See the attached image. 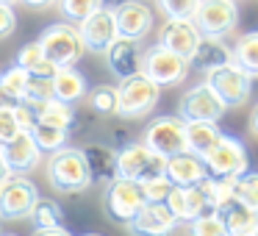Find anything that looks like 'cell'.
Here are the masks:
<instances>
[{
  "label": "cell",
  "instance_id": "cell-1",
  "mask_svg": "<svg viewBox=\"0 0 258 236\" xmlns=\"http://www.w3.org/2000/svg\"><path fill=\"white\" fill-rule=\"evenodd\" d=\"M167 208L178 217V222H191L197 217L219 211V197H217V178L206 175L203 181L191 186H172L167 195Z\"/></svg>",
  "mask_w": 258,
  "mask_h": 236
},
{
  "label": "cell",
  "instance_id": "cell-2",
  "mask_svg": "<svg viewBox=\"0 0 258 236\" xmlns=\"http://www.w3.org/2000/svg\"><path fill=\"white\" fill-rule=\"evenodd\" d=\"M45 172H47V184L61 195H78V192L92 186L84 150H78V147H61V150L50 153Z\"/></svg>",
  "mask_w": 258,
  "mask_h": 236
},
{
  "label": "cell",
  "instance_id": "cell-3",
  "mask_svg": "<svg viewBox=\"0 0 258 236\" xmlns=\"http://www.w3.org/2000/svg\"><path fill=\"white\" fill-rule=\"evenodd\" d=\"M45 50V58L53 62L56 67H75L81 62V56L86 53L84 39L78 34V25L73 23H53L36 39Z\"/></svg>",
  "mask_w": 258,
  "mask_h": 236
},
{
  "label": "cell",
  "instance_id": "cell-4",
  "mask_svg": "<svg viewBox=\"0 0 258 236\" xmlns=\"http://www.w3.org/2000/svg\"><path fill=\"white\" fill-rule=\"evenodd\" d=\"M119 92V106H117V117L122 120H142L156 108L158 97H161V86H156L150 78L145 75H131V78L119 81L117 86Z\"/></svg>",
  "mask_w": 258,
  "mask_h": 236
},
{
  "label": "cell",
  "instance_id": "cell-5",
  "mask_svg": "<svg viewBox=\"0 0 258 236\" xmlns=\"http://www.w3.org/2000/svg\"><path fill=\"white\" fill-rule=\"evenodd\" d=\"M142 75L150 78L156 86H178L189 75V58L178 56V53L167 50L156 42L142 53Z\"/></svg>",
  "mask_w": 258,
  "mask_h": 236
},
{
  "label": "cell",
  "instance_id": "cell-6",
  "mask_svg": "<svg viewBox=\"0 0 258 236\" xmlns=\"http://www.w3.org/2000/svg\"><path fill=\"white\" fill-rule=\"evenodd\" d=\"M145 192H142L139 181L131 178H114L111 184L106 186V195H103V208H106V217L114 219L119 225H128L136 214L145 206Z\"/></svg>",
  "mask_w": 258,
  "mask_h": 236
},
{
  "label": "cell",
  "instance_id": "cell-7",
  "mask_svg": "<svg viewBox=\"0 0 258 236\" xmlns=\"http://www.w3.org/2000/svg\"><path fill=\"white\" fill-rule=\"evenodd\" d=\"M164 169H167V158L153 153L142 142H131V145H122V150H117V175L119 178H131V181L145 184L150 178H161Z\"/></svg>",
  "mask_w": 258,
  "mask_h": 236
},
{
  "label": "cell",
  "instance_id": "cell-8",
  "mask_svg": "<svg viewBox=\"0 0 258 236\" xmlns=\"http://www.w3.org/2000/svg\"><path fill=\"white\" fill-rule=\"evenodd\" d=\"M208 175L211 178H239L241 172H247L250 167V158L247 150L236 136L230 134H219V139L214 142V147L203 156Z\"/></svg>",
  "mask_w": 258,
  "mask_h": 236
},
{
  "label": "cell",
  "instance_id": "cell-9",
  "mask_svg": "<svg viewBox=\"0 0 258 236\" xmlns=\"http://www.w3.org/2000/svg\"><path fill=\"white\" fill-rule=\"evenodd\" d=\"M36 200H39V189L28 175H9L6 184L0 186V219L3 222L28 219Z\"/></svg>",
  "mask_w": 258,
  "mask_h": 236
},
{
  "label": "cell",
  "instance_id": "cell-10",
  "mask_svg": "<svg viewBox=\"0 0 258 236\" xmlns=\"http://www.w3.org/2000/svg\"><path fill=\"white\" fill-rule=\"evenodd\" d=\"M206 84L222 100L225 108L244 106L250 92H252V78L244 70L236 67V64H225V67H217L211 73H206Z\"/></svg>",
  "mask_w": 258,
  "mask_h": 236
},
{
  "label": "cell",
  "instance_id": "cell-11",
  "mask_svg": "<svg viewBox=\"0 0 258 236\" xmlns=\"http://www.w3.org/2000/svg\"><path fill=\"white\" fill-rule=\"evenodd\" d=\"M142 145L164 158H172L186 150V123L180 117H156L142 134Z\"/></svg>",
  "mask_w": 258,
  "mask_h": 236
},
{
  "label": "cell",
  "instance_id": "cell-12",
  "mask_svg": "<svg viewBox=\"0 0 258 236\" xmlns=\"http://www.w3.org/2000/svg\"><path fill=\"white\" fill-rule=\"evenodd\" d=\"M191 20H195V25L200 28L203 36L225 39L239 25V6H236V0H200V6L191 14Z\"/></svg>",
  "mask_w": 258,
  "mask_h": 236
},
{
  "label": "cell",
  "instance_id": "cell-13",
  "mask_svg": "<svg viewBox=\"0 0 258 236\" xmlns=\"http://www.w3.org/2000/svg\"><path fill=\"white\" fill-rule=\"evenodd\" d=\"M222 114H225L222 100L208 89V84H197L191 89H186L178 103V117L183 123H219Z\"/></svg>",
  "mask_w": 258,
  "mask_h": 236
},
{
  "label": "cell",
  "instance_id": "cell-14",
  "mask_svg": "<svg viewBox=\"0 0 258 236\" xmlns=\"http://www.w3.org/2000/svg\"><path fill=\"white\" fill-rule=\"evenodd\" d=\"M178 225V217L167 208V203H145L125 228L131 236H175Z\"/></svg>",
  "mask_w": 258,
  "mask_h": 236
},
{
  "label": "cell",
  "instance_id": "cell-15",
  "mask_svg": "<svg viewBox=\"0 0 258 236\" xmlns=\"http://www.w3.org/2000/svg\"><path fill=\"white\" fill-rule=\"evenodd\" d=\"M114 23H117L119 39L142 42L153 31V9L145 0H125V3L114 6Z\"/></svg>",
  "mask_w": 258,
  "mask_h": 236
},
{
  "label": "cell",
  "instance_id": "cell-16",
  "mask_svg": "<svg viewBox=\"0 0 258 236\" xmlns=\"http://www.w3.org/2000/svg\"><path fill=\"white\" fill-rule=\"evenodd\" d=\"M78 34H81L84 47L89 53H106L111 47V42L119 39L117 23H114V9L103 6L95 14H89L84 23H78Z\"/></svg>",
  "mask_w": 258,
  "mask_h": 236
},
{
  "label": "cell",
  "instance_id": "cell-17",
  "mask_svg": "<svg viewBox=\"0 0 258 236\" xmlns=\"http://www.w3.org/2000/svg\"><path fill=\"white\" fill-rule=\"evenodd\" d=\"M200 39H203V34H200V28L195 25L191 17H172L161 25V31H158V45L172 50V53H178V56H183V58H191V53L200 45Z\"/></svg>",
  "mask_w": 258,
  "mask_h": 236
},
{
  "label": "cell",
  "instance_id": "cell-18",
  "mask_svg": "<svg viewBox=\"0 0 258 236\" xmlns=\"http://www.w3.org/2000/svg\"><path fill=\"white\" fill-rule=\"evenodd\" d=\"M0 156H3V161H6V167L12 175H28V172H34L42 161V150L36 147L34 136H31L28 131L17 134L12 142H6V145H0Z\"/></svg>",
  "mask_w": 258,
  "mask_h": 236
},
{
  "label": "cell",
  "instance_id": "cell-19",
  "mask_svg": "<svg viewBox=\"0 0 258 236\" xmlns=\"http://www.w3.org/2000/svg\"><path fill=\"white\" fill-rule=\"evenodd\" d=\"M142 45L134 39H114L111 47H108L103 56H106V64L111 70V75L117 81H125L131 75L142 73Z\"/></svg>",
  "mask_w": 258,
  "mask_h": 236
},
{
  "label": "cell",
  "instance_id": "cell-20",
  "mask_svg": "<svg viewBox=\"0 0 258 236\" xmlns=\"http://www.w3.org/2000/svg\"><path fill=\"white\" fill-rule=\"evenodd\" d=\"M225 64H233V47L225 45V39H219V36H203L189 58V67H197L203 73H211Z\"/></svg>",
  "mask_w": 258,
  "mask_h": 236
},
{
  "label": "cell",
  "instance_id": "cell-21",
  "mask_svg": "<svg viewBox=\"0 0 258 236\" xmlns=\"http://www.w3.org/2000/svg\"><path fill=\"white\" fill-rule=\"evenodd\" d=\"M164 175H167V181L172 186H191V184H197V181L206 178L208 169H206V164H203L200 156L183 150V153H178V156L167 158Z\"/></svg>",
  "mask_w": 258,
  "mask_h": 236
},
{
  "label": "cell",
  "instance_id": "cell-22",
  "mask_svg": "<svg viewBox=\"0 0 258 236\" xmlns=\"http://www.w3.org/2000/svg\"><path fill=\"white\" fill-rule=\"evenodd\" d=\"M217 214H219V219H222L228 236H250L258 225V211L247 208L244 203H239V200H230V203H225V206H219Z\"/></svg>",
  "mask_w": 258,
  "mask_h": 236
},
{
  "label": "cell",
  "instance_id": "cell-23",
  "mask_svg": "<svg viewBox=\"0 0 258 236\" xmlns=\"http://www.w3.org/2000/svg\"><path fill=\"white\" fill-rule=\"evenodd\" d=\"M84 158H86V167H89L92 175V184H111L117 178V150L106 145H92L84 147Z\"/></svg>",
  "mask_w": 258,
  "mask_h": 236
},
{
  "label": "cell",
  "instance_id": "cell-24",
  "mask_svg": "<svg viewBox=\"0 0 258 236\" xmlns=\"http://www.w3.org/2000/svg\"><path fill=\"white\" fill-rule=\"evenodd\" d=\"M89 86H86L84 73H78L75 67H58L56 75H53V97L64 103H78L81 97H86Z\"/></svg>",
  "mask_w": 258,
  "mask_h": 236
},
{
  "label": "cell",
  "instance_id": "cell-25",
  "mask_svg": "<svg viewBox=\"0 0 258 236\" xmlns=\"http://www.w3.org/2000/svg\"><path fill=\"white\" fill-rule=\"evenodd\" d=\"M219 125L217 123H186V150L195 156H206L219 139Z\"/></svg>",
  "mask_w": 258,
  "mask_h": 236
},
{
  "label": "cell",
  "instance_id": "cell-26",
  "mask_svg": "<svg viewBox=\"0 0 258 236\" xmlns=\"http://www.w3.org/2000/svg\"><path fill=\"white\" fill-rule=\"evenodd\" d=\"M233 64L250 78H258V31L241 34L233 45Z\"/></svg>",
  "mask_w": 258,
  "mask_h": 236
},
{
  "label": "cell",
  "instance_id": "cell-27",
  "mask_svg": "<svg viewBox=\"0 0 258 236\" xmlns=\"http://www.w3.org/2000/svg\"><path fill=\"white\" fill-rule=\"evenodd\" d=\"M36 123H47V125H56V128L70 131L75 125V111H73V106H70V103L50 97L47 103L36 106Z\"/></svg>",
  "mask_w": 258,
  "mask_h": 236
},
{
  "label": "cell",
  "instance_id": "cell-28",
  "mask_svg": "<svg viewBox=\"0 0 258 236\" xmlns=\"http://www.w3.org/2000/svg\"><path fill=\"white\" fill-rule=\"evenodd\" d=\"M28 219H31V225H34V230H47V228H58V225L64 222V211L56 200L39 197V200L34 203V208H31Z\"/></svg>",
  "mask_w": 258,
  "mask_h": 236
},
{
  "label": "cell",
  "instance_id": "cell-29",
  "mask_svg": "<svg viewBox=\"0 0 258 236\" xmlns=\"http://www.w3.org/2000/svg\"><path fill=\"white\" fill-rule=\"evenodd\" d=\"M28 134L34 136V142L42 150V156H45V153L61 150V147H67V142H70V131L56 128V125H47V123H36Z\"/></svg>",
  "mask_w": 258,
  "mask_h": 236
},
{
  "label": "cell",
  "instance_id": "cell-30",
  "mask_svg": "<svg viewBox=\"0 0 258 236\" xmlns=\"http://www.w3.org/2000/svg\"><path fill=\"white\" fill-rule=\"evenodd\" d=\"M86 95H89V108L95 114H100V117H111V114H117V106H119L117 86L100 84V86H95V89H89Z\"/></svg>",
  "mask_w": 258,
  "mask_h": 236
},
{
  "label": "cell",
  "instance_id": "cell-31",
  "mask_svg": "<svg viewBox=\"0 0 258 236\" xmlns=\"http://www.w3.org/2000/svg\"><path fill=\"white\" fill-rule=\"evenodd\" d=\"M58 12H61L64 23H84L89 14H95L97 9H103V0H56Z\"/></svg>",
  "mask_w": 258,
  "mask_h": 236
},
{
  "label": "cell",
  "instance_id": "cell-32",
  "mask_svg": "<svg viewBox=\"0 0 258 236\" xmlns=\"http://www.w3.org/2000/svg\"><path fill=\"white\" fill-rule=\"evenodd\" d=\"M233 195L239 203H244L247 208L258 211V172H241L239 178H233Z\"/></svg>",
  "mask_w": 258,
  "mask_h": 236
},
{
  "label": "cell",
  "instance_id": "cell-33",
  "mask_svg": "<svg viewBox=\"0 0 258 236\" xmlns=\"http://www.w3.org/2000/svg\"><path fill=\"white\" fill-rule=\"evenodd\" d=\"M50 97H53V78H36V75H31L20 103H28V106L36 108L42 103H47Z\"/></svg>",
  "mask_w": 258,
  "mask_h": 236
},
{
  "label": "cell",
  "instance_id": "cell-34",
  "mask_svg": "<svg viewBox=\"0 0 258 236\" xmlns=\"http://www.w3.org/2000/svg\"><path fill=\"white\" fill-rule=\"evenodd\" d=\"M186 233L189 236H228V230H225L219 214H206V217L186 222Z\"/></svg>",
  "mask_w": 258,
  "mask_h": 236
},
{
  "label": "cell",
  "instance_id": "cell-35",
  "mask_svg": "<svg viewBox=\"0 0 258 236\" xmlns=\"http://www.w3.org/2000/svg\"><path fill=\"white\" fill-rule=\"evenodd\" d=\"M28 78H31V75L25 73L23 67H17V64H14V67H9L6 73L0 75V86H3V89H6L12 97L23 100V92H25V84H28Z\"/></svg>",
  "mask_w": 258,
  "mask_h": 236
},
{
  "label": "cell",
  "instance_id": "cell-36",
  "mask_svg": "<svg viewBox=\"0 0 258 236\" xmlns=\"http://www.w3.org/2000/svg\"><path fill=\"white\" fill-rule=\"evenodd\" d=\"M45 62V50H42V45L39 42H28V45H23L17 50V67H23L25 73H34L39 64Z\"/></svg>",
  "mask_w": 258,
  "mask_h": 236
},
{
  "label": "cell",
  "instance_id": "cell-37",
  "mask_svg": "<svg viewBox=\"0 0 258 236\" xmlns=\"http://www.w3.org/2000/svg\"><path fill=\"white\" fill-rule=\"evenodd\" d=\"M158 9L167 14V20L172 17H191L200 6V0H156Z\"/></svg>",
  "mask_w": 258,
  "mask_h": 236
},
{
  "label": "cell",
  "instance_id": "cell-38",
  "mask_svg": "<svg viewBox=\"0 0 258 236\" xmlns=\"http://www.w3.org/2000/svg\"><path fill=\"white\" fill-rule=\"evenodd\" d=\"M169 189H172V184L167 181V175H161V178H150L142 184V192H145V200L147 203H164L169 195Z\"/></svg>",
  "mask_w": 258,
  "mask_h": 236
},
{
  "label": "cell",
  "instance_id": "cell-39",
  "mask_svg": "<svg viewBox=\"0 0 258 236\" xmlns=\"http://www.w3.org/2000/svg\"><path fill=\"white\" fill-rule=\"evenodd\" d=\"M17 134H23V128L14 117V108H0V145L12 142Z\"/></svg>",
  "mask_w": 258,
  "mask_h": 236
},
{
  "label": "cell",
  "instance_id": "cell-40",
  "mask_svg": "<svg viewBox=\"0 0 258 236\" xmlns=\"http://www.w3.org/2000/svg\"><path fill=\"white\" fill-rule=\"evenodd\" d=\"M14 117H17V123L23 131H31L36 125V108L28 106V103H17V106H14Z\"/></svg>",
  "mask_w": 258,
  "mask_h": 236
},
{
  "label": "cell",
  "instance_id": "cell-41",
  "mask_svg": "<svg viewBox=\"0 0 258 236\" xmlns=\"http://www.w3.org/2000/svg\"><path fill=\"white\" fill-rule=\"evenodd\" d=\"M17 28V14H14V6H0V39L14 34Z\"/></svg>",
  "mask_w": 258,
  "mask_h": 236
},
{
  "label": "cell",
  "instance_id": "cell-42",
  "mask_svg": "<svg viewBox=\"0 0 258 236\" xmlns=\"http://www.w3.org/2000/svg\"><path fill=\"white\" fill-rule=\"evenodd\" d=\"M17 103H20L17 97H12L6 89H3V86H0V108H14Z\"/></svg>",
  "mask_w": 258,
  "mask_h": 236
},
{
  "label": "cell",
  "instance_id": "cell-43",
  "mask_svg": "<svg viewBox=\"0 0 258 236\" xmlns=\"http://www.w3.org/2000/svg\"><path fill=\"white\" fill-rule=\"evenodd\" d=\"M34 236H73L70 233L67 228H64V225H58V228H47V230H36Z\"/></svg>",
  "mask_w": 258,
  "mask_h": 236
},
{
  "label": "cell",
  "instance_id": "cell-44",
  "mask_svg": "<svg viewBox=\"0 0 258 236\" xmlns=\"http://www.w3.org/2000/svg\"><path fill=\"white\" fill-rule=\"evenodd\" d=\"M20 3H25L28 9H47V6H53L56 0H20Z\"/></svg>",
  "mask_w": 258,
  "mask_h": 236
},
{
  "label": "cell",
  "instance_id": "cell-45",
  "mask_svg": "<svg viewBox=\"0 0 258 236\" xmlns=\"http://www.w3.org/2000/svg\"><path fill=\"white\" fill-rule=\"evenodd\" d=\"M250 131L258 136V103L252 106V111H250Z\"/></svg>",
  "mask_w": 258,
  "mask_h": 236
},
{
  "label": "cell",
  "instance_id": "cell-46",
  "mask_svg": "<svg viewBox=\"0 0 258 236\" xmlns=\"http://www.w3.org/2000/svg\"><path fill=\"white\" fill-rule=\"evenodd\" d=\"M9 175H12V172H9V167H6V161H3V156H0V186L6 184V178H9Z\"/></svg>",
  "mask_w": 258,
  "mask_h": 236
},
{
  "label": "cell",
  "instance_id": "cell-47",
  "mask_svg": "<svg viewBox=\"0 0 258 236\" xmlns=\"http://www.w3.org/2000/svg\"><path fill=\"white\" fill-rule=\"evenodd\" d=\"M119 3H125V0H103V6H108V9L119 6Z\"/></svg>",
  "mask_w": 258,
  "mask_h": 236
},
{
  "label": "cell",
  "instance_id": "cell-48",
  "mask_svg": "<svg viewBox=\"0 0 258 236\" xmlns=\"http://www.w3.org/2000/svg\"><path fill=\"white\" fill-rule=\"evenodd\" d=\"M14 3H20V0H0V6H14Z\"/></svg>",
  "mask_w": 258,
  "mask_h": 236
},
{
  "label": "cell",
  "instance_id": "cell-49",
  "mask_svg": "<svg viewBox=\"0 0 258 236\" xmlns=\"http://www.w3.org/2000/svg\"><path fill=\"white\" fill-rule=\"evenodd\" d=\"M250 236H258V225H255V230H252V233Z\"/></svg>",
  "mask_w": 258,
  "mask_h": 236
},
{
  "label": "cell",
  "instance_id": "cell-50",
  "mask_svg": "<svg viewBox=\"0 0 258 236\" xmlns=\"http://www.w3.org/2000/svg\"><path fill=\"white\" fill-rule=\"evenodd\" d=\"M84 236H100V233H84Z\"/></svg>",
  "mask_w": 258,
  "mask_h": 236
},
{
  "label": "cell",
  "instance_id": "cell-51",
  "mask_svg": "<svg viewBox=\"0 0 258 236\" xmlns=\"http://www.w3.org/2000/svg\"><path fill=\"white\" fill-rule=\"evenodd\" d=\"M0 236H12V233H0Z\"/></svg>",
  "mask_w": 258,
  "mask_h": 236
}]
</instances>
